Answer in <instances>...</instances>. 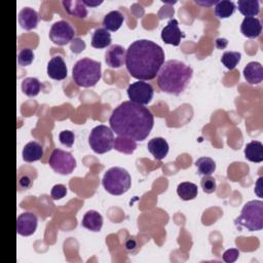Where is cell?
Listing matches in <instances>:
<instances>
[{
	"label": "cell",
	"instance_id": "obj_22",
	"mask_svg": "<svg viewBox=\"0 0 263 263\" xmlns=\"http://www.w3.org/2000/svg\"><path fill=\"white\" fill-rule=\"evenodd\" d=\"M124 16L119 10H112L108 12L104 18H103V28H105L107 31L115 32L117 31L123 24Z\"/></svg>",
	"mask_w": 263,
	"mask_h": 263
},
{
	"label": "cell",
	"instance_id": "obj_14",
	"mask_svg": "<svg viewBox=\"0 0 263 263\" xmlns=\"http://www.w3.org/2000/svg\"><path fill=\"white\" fill-rule=\"evenodd\" d=\"M47 75L54 80H63L68 75V69L61 55H54L47 64Z\"/></svg>",
	"mask_w": 263,
	"mask_h": 263
},
{
	"label": "cell",
	"instance_id": "obj_42",
	"mask_svg": "<svg viewBox=\"0 0 263 263\" xmlns=\"http://www.w3.org/2000/svg\"><path fill=\"white\" fill-rule=\"evenodd\" d=\"M261 181H262V177H260V178L257 180V183H256V185H255V192L257 193V195H258L259 197H262V193L260 192V191H261V188H262V186H261Z\"/></svg>",
	"mask_w": 263,
	"mask_h": 263
},
{
	"label": "cell",
	"instance_id": "obj_27",
	"mask_svg": "<svg viewBox=\"0 0 263 263\" xmlns=\"http://www.w3.org/2000/svg\"><path fill=\"white\" fill-rule=\"evenodd\" d=\"M237 7L239 12L246 17H255L260 12V5L257 0H238Z\"/></svg>",
	"mask_w": 263,
	"mask_h": 263
},
{
	"label": "cell",
	"instance_id": "obj_31",
	"mask_svg": "<svg viewBox=\"0 0 263 263\" xmlns=\"http://www.w3.org/2000/svg\"><path fill=\"white\" fill-rule=\"evenodd\" d=\"M240 58L241 54L238 51H225L221 57V63L228 70H233L239 63Z\"/></svg>",
	"mask_w": 263,
	"mask_h": 263
},
{
	"label": "cell",
	"instance_id": "obj_15",
	"mask_svg": "<svg viewBox=\"0 0 263 263\" xmlns=\"http://www.w3.org/2000/svg\"><path fill=\"white\" fill-rule=\"evenodd\" d=\"M38 12L31 7H24L18 13V24L26 31L35 29L38 25Z\"/></svg>",
	"mask_w": 263,
	"mask_h": 263
},
{
	"label": "cell",
	"instance_id": "obj_32",
	"mask_svg": "<svg viewBox=\"0 0 263 263\" xmlns=\"http://www.w3.org/2000/svg\"><path fill=\"white\" fill-rule=\"evenodd\" d=\"M34 61V51L31 48H22L17 54V64L26 67L32 64Z\"/></svg>",
	"mask_w": 263,
	"mask_h": 263
},
{
	"label": "cell",
	"instance_id": "obj_11",
	"mask_svg": "<svg viewBox=\"0 0 263 263\" xmlns=\"http://www.w3.org/2000/svg\"><path fill=\"white\" fill-rule=\"evenodd\" d=\"M38 218L32 212H24L16 219V232L22 236L32 235L37 228Z\"/></svg>",
	"mask_w": 263,
	"mask_h": 263
},
{
	"label": "cell",
	"instance_id": "obj_6",
	"mask_svg": "<svg viewBox=\"0 0 263 263\" xmlns=\"http://www.w3.org/2000/svg\"><path fill=\"white\" fill-rule=\"evenodd\" d=\"M102 184L108 193L112 195H121L130 188L132 178L126 170L119 166H113L104 174Z\"/></svg>",
	"mask_w": 263,
	"mask_h": 263
},
{
	"label": "cell",
	"instance_id": "obj_18",
	"mask_svg": "<svg viewBox=\"0 0 263 263\" xmlns=\"http://www.w3.org/2000/svg\"><path fill=\"white\" fill-rule=\"evenodd\" d=\"M62 4L67 13L71 16L85 18L88 14L87 6L83 3V0H64Z\"/></svg>",
	"mask_w": 263,
	"mask_h": 263
},
{
	"label": "cell",
	"instance_id": "obj_24",
	"mask_svg": "<svg viewBox=\"0 0 263 263\" xmlns=\"http://www.w3.org/2000/svg\"><path fill=\"white\" fill-rule=\"evenodd\" d=\"M111 34L105 28H98L91 36V46L93 48H105L111 44Z\"/></svg>",
	"mask_w": 263,
	"mask_h": 263
},
{
	"label": "cell",
	"instance_id": "obj_37",
	"mask_svg": "<svg viewBox=\"0 0 263 263\" xmlns=\"http://www.w3.org/2000/svg\"><path fill=\"white\" fill-rule=\"evenodd\" d=\"M33 184L32 179L28 175H23L18 180V185L22 189H29Z\"/></svg>",
	"mask_w": 263,
	"mask_h": 263
},
{
	"label": "cell",
	"instance_id": "obj_38",
	"mask_svg": "<svg viewBox=\"0 0 263 263\" xmlns=\"http://www.w3.org/2000/svg\"><path fill=\"white\" fill-rule=\"evenodd\" d=\"M124 247H125V249H126L127 252L133 253V252H135V250L137 249L138 245H137V241H136L134 238H128V239L125 241Z\"/></svg>",
	"mask_w": 263,
	"mask_h": 263
},
{
	"label": "cell",
	"instance_id": "obj_17",
	"mask_svg": "<svg viewBox=\"0 0 263 263\" xmlns=\"http://www.w3.org/2000/svg\"><path fill=\"white\" fill-rule=\"evenodd\" d=\"M242 74L248 83L259 84L263 80V67L259 62H250L245 67Z\"/></svg>",
	"mask_w": 263,
	"mask_h": 263
},
{
	"label": "cell",
	"instance_id": "obj_12",
	"mask_svg": "<svg viewBox=\"0 0 263 263\" xmlns=\"http://www.w3.org/2000/svg\"><path fill=\"white\" fill-rule=\"evenodd\" d=\"M185 37V34L179 29V24L176 18H171L166 26L161 30V39L164 43L178 46L181 39Z\"/></svg>",
	"mask_w": 263,
	"mask_h": 263
},
{
	"label": "cell",
	"instance_id": "obj_16",
	"mask_svg": "<svg viewBox=\"0 0 263 263\" xmlns=\"http://www.w3.org/2000/svg\"><path fill=\"white\" fill-rule=\"evenodd\" d=\"M240 32L248 38H257L262 33V24L258 17H245L240 25Z\"/></svg>",
	"mask_w": 263,
	"mask_h": 263
},
{
	"label": "cell",
	"instance_id": "obj_10",
	"mask_svg": "<svg viewBox=\"0 0 263 263\" xmlns=\"http://www.w3.org/2000/svg\"><path fill=\"white\" fill-rule=\"evenodd\" d=\"M75 37V30L66 21L55 22L49 30V38L57 45H66Z\"/></svg>",
	"mask_w": 263,
	"mask_h": 263
},
{
	"label": "cell",
	"instance_id": "obj_40",
	"mask_svg": "<svg viewBox=\"0 0 263 263\" xmlns=\"http://www.w3.org/2000/svg\"><path fill=\"white\" fill-rule=\"evenodd\" d=\"M195 4L197 5H200V6H204V7H210L212 5H215L217 3L216 0H211V1H198V0H195L194 1Z\"/></svg>",
	"mask_w": 263,
	"mask_h": 263
},
{
	"label": "cell",
	"instance_id": "obj_4",
	"mask_svg": "<svg viewBox=\"0 0 263 263\" xmlns=\"http://www.w3.org/2000/svg\"><path fill=\"white\" fill-rule=\"evenodd\" d=\"M102 77L101 63L89 58L78 60L72 69V78L79 87L95 86Z\"/></svg>",
	"mask_w": 263,
	"mask_h": 263
},
{
	"label": "cell",
	"instance_id": "obj_7",
	"mask_svg": "<svg viewBox=\"0 0 263 263\" xmlns=\"http://www.w3.org/2000/svg\"><path fill=\"white\" fill-rule=\"evenodd\" d=\"M88 144L93 152L104 154L113 149L114 134L111 127L100 124L95 126L88 137Z\"/></svg>",
	"mask_w": 263,
	"mask_h": 263
},
{
	"label": "cell",
	"instance_id": "obj_21",
	"mask_svg": "<svg viewBox=\"0 0 263 263\" xmlns=\"http://www.w3.org/2000/svg\"><path fill=\"white\" fill-rule=\"evenodd\" d=\"M22 156L26 162H34L43 156V147L40 143L36 141H31L27 143L23 149Z\"/></svg>",
	"mask_w": 263,
	"mask_h": 263
},
{
	"label": "cell",
	"instance_id": "obj_3",
	"mask_svg": "<svg viewBox=\"0 0 263 263\" xmlns=\"http://www.w3.org/2000/svg\"><path fill=\"white\" fill-rule=\"evenodd\" d=\"M193 75L190 66L178 60L164 62L157 74V85L163 92L178 96L185 90Z\"/></svg>",
	"mask_w": 263,
	"mask_h": 263
},
{
	"label": "cell",
	"instance_id": "obj_1",
	"mask_svg": "<svg viewBox=\"0 0 263 263\" xmlns=\"http://www.w3.org/2000/svg\"><path fill=\"white\" fill-rule=\"evenodd\" d=\"M109 123L117 136L144 141L153 128L154 117L147 107L125 101L112 111Z\"/></svg>",
	"mask_w": 263,
	"mask_h": 263
},
{
	"label": "cell",
	"instance_id": "obj_34",
	"mask_svg": "<svg viewBox=\"0 0 263 263\" xmlns=\"http://www.w3.org/2000/svg\"><path fill=\"white\" fill-rule=\"evenodd\" d=\"M59 140L61 144H63L66 147H72L75 141V135L71 130H63L59 134Z\"/></svg>",
	"mask_w": 263,
	"mask_h": 263
},
{
	"label": "cell",
	"instance_id": "obj_20",
	"mask_svg": "<svg viewBox=\"0 0 263 263\" xmlns=\"http://www.w3.org/2000/svg\"><path fill=\"white\" fill-rule=\"evenodd\" d=\"M81 226L90 230V231H93V232H98L102 229V226H103V217L102 215L95 211V210H90V211H87L83 218H82V221H81Z\"/></svg>",
	"mask_w": 263,
	"mask_h": 263
},
{
	"label": "cell",
	"instance_id": "obj_41",
	"mask_svg": "<svg viewBox=\"0 0 263 263\" xmlns=\"http://www.w3.org/2000/svg\"><path fill=\"white\" fill-rule=\"evenodd\" d=\"M83 3L86 5V6H90V7H96V6H99L103 3L102 0H96V1H92V0H83Z\"/></svg>",
	"mask_w": 263,
	"mask_h": 263
},
{
	"label": "cell",
	"instance_id": "obj_5",
	"mask_svg": "<svg viewBox=\"0 0 263 263\" xmlns=\"http://www.w3.org/2000/svg\"><path fill=\"white\" fill-rule=\"evenodd\" d=\"M238 227H245L249 231H259L263 228V201L250 200L245 203L240 215L234 220Z\"/></svg>",
	"mask_w": 263,
	"mask_h": 263
},
{
	"label": "cell",
	"instance_id": "obj_23",
	"mask_svg": "<svg viewBox=\"0 0 263 263\" xmlns=\"http://www.w3.org/2000/svg\"><path fill=\"white\" fill-rule=\"evenodd\" d=\"M245 157L252 162L263 161V145L260 141H252L245 147Z\"/></svg>",
	"mask_w": 263,
	"mask_h": 263
},
{
	"label": "cell",
	"instance_id": "obj_33",
	"mask_svg": "<svg viewBox=\"0 0 263 263\" xmlns=\"http://www.w3.org/2000/svg\"><path fill=\"white\" fill-rule=\"evenodd\" d=\"M200 186L204 193L211 194L216 191V188H217L216 180L212 176H203L202 179L200 180Z\"/></svg>",
	"mask_w": 263,
	"mask_h": 263
},
{
	"label": "cell",
	"instance_id": "obj_35",
	"mask_svg": "<svg viewBox=\"0 0 263 263\" xmlns=\"http://www.w3.org/2000/svg\"><path fill=\"white\" fill-rule=\"evenodd\" d=\"M66 194H67V187L63 184L54 185L51 188V191H50V196L54 200H58V199H61V198L65 197Z\"/></svg>",
	"mask_w": 263,
	"mask_h": 263
},
{
	"label": "cell",
	"instance_id": "obj_25",
	"mask_svg": "<svg viewBox=\"0 0 263 263\" xmlns=\"http://www.w3.org/2000/svg\"><path fill=\"white\" fill-rule=\"evenodd\" d=\"M113 148L118 152H121L124 154H132L137 149V143L135 140L130 138L118 136L114 139Z\"/></svg>",
	"mask_w": 263,
	"mask_h": 263
},
{
	"label": "cell",
	"instance_id": "obj_19",
	"mask_svg": "<svg viewBox=\"0 0 263 263\" xmlns=\"http://www.w3.org/2000/svg\"><path fill=\"white\" fill-rule=\"evenodd\" d=\"M147 148H148V151L157 160L163 159L168 153V144L161 137H156L151 139L147 144Z\"/></svg>",
	"mask_w": 263,
	"mask_h": 263
},
{
	"label": "cell",
	"instance_id": "obj_36",
	"mask_svg": "<svg viewBox=\"0 0 263 263\" xmlns=\"http://www.w3.org/2000/svg\"><path fill=\"white\" fill-rule=\"evenodd\" d=\"M239 256V251L237 249H228L223 254V261L226 263H232L236 261Z\"/></svg>",
	"mask_w": 263,
	"mask_h": 263
},
{
	"label": "cell",
	"instance_id": "obj_39",
	"mask_svg": "<svg viewBox=\"0 0 263 263\" xmlns=\"http://www.w3.org/2000/svg\"><path fill=\"white\" fill-rule=\"evenodd\" d=\"M216 47L219 49H223L228 45V40L225 38H217L215 41Z\"/></svg>",
	"mask_w": 263,
	"mask_h": 263
},
{
	"label": "cell",
	"instance_id": "obj_9",
	"mask_svg": "<svg viewBox=\"0 0 263 263\" xmlns=\"http://www.w3.org/2000/svg\"><path fill=\"white\" fill-rule=\"evenodd\" d=\"M126 92L129 101L144 106L152 101L154 89L150 83L138 80L128 85Z\"/></svg>",
	"mask_w": 263,
	"mask_h": 263
},
{
	"label": "cell",
	"instance_id": "obj_26",
	"mask_svg": "<svg viewBox=\"0 0 263 263\" xmlns=\"http://www.w3.org/2000/svg\"><path fill=\"white\" fill-rule=\"evenodd\" d=\"M177 194L183 200H192L198 194L197 185L191 182H182L177 187Z\"/></svg>",
	"mask_w": 263,
	"mask_h": 263
},
{
	"label": "cell",
	"instance_id": "obj_30",
	"mask_svg": "<svg viewBox=\"0 0 263 263\" xmlns=\"http://www.w3.org/2000/svg\"><path fill=\"white\" fill-rule=\"evenodd\" d=\"M197 174L202 176H211L216 171V162L211 157H200L195 161Z\"/></svg>",
	"mask_w": 263,
	"mask_h": 263
},
{
	"label": "cell",
	"instance_id": "obj_29",
	"mask_svg": "<svg viewBox=\"0 0 263 263\" xmlns=\"http://www.w3.org/2000/svg\"><path fill=\"white\" fill-rule=\"evenodd\" d=\"M41 82L36 77H27L22 82L23 92L30 98L36 97L41 90Z\"/></svg>",
	"mask_w": 263,
	"mask_h": 263
},
{
	"label": "cell",
	"instance_id": "obj_8",
	"mask_svg": "<svg viewBox=\"0 0 263 263\" xmlns=\"http://www.w3.org/2000/svg\"><path fill=\"white\" fill-rule=\"evenodd\" d=\"M48 164L60 175H70L76 167V160L72 153L57 148L51 152Z\"/></svg>",
	"mask_w": 263,
	"mask_h": 263
},
{
	"label": "cell",
	"instance_id": "obj_28",
	"mask_svg": "<svg viewBox=\"0 0 263 263\" xmlns=\"http://www.w3.org/2000/svg\"><path fill=\"white\" fill-rule=\"evenodd\" d=\"M235 11V4L229 0L217 1L214 7V13L219 18H227Z\"/></svg>",
	"mask_w": 263,
	"mask_h": 263
},
{
	"label": "cell",
	"instance_id": "obj_2",
	"mask_svg": "<svg viewBox=\"0 0 263 263\" xmlns=\"http://www.w3.org/2000/svg\"><path fill=\"white\" fill-rule=\"evenodd\" d=\"M164 51L157 43L148 39L136 40L126 49V70L138 80H152L164 64Z\"/></svg>",
	"mask_w": 263,
	"mask_h": 263
},
{
	"label": "cell",
	"instance_id": "obj_13",
	"mask_svg": "<svg viewBox=\"0 0 263 263\" xmlns=\"http://www.w3.org/2000/svg\"><path fill=\"white\" fill-rule=\"evenodd\" d=\"M126 50L119 44L111 45L105 53V62L112 69H118L125 64Z\"/></svg>",
	"mask_w": 263,
	"mask_h": 263
}]
</instances>
